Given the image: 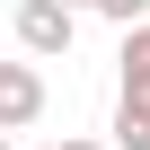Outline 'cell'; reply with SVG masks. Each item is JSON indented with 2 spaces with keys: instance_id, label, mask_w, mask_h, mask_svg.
Here are the masks:
<instances>
[{
  "instance_id": "cell-1",
  "label": "cell",
  "mask_w": 150,
  "mask_h": 150,
  "mask_svg": "<svg viewBox=\"0 0 150 150\" xmlns=\"http://www.w3.org/2000/svg\"><path fill=\"white\" fill-rule=\"evenodd\" d=\"M115 141L150 150V27L124 35V97H115Z\"/></svg>"
},
{
  "instance_id": "cell-2",
  "label": "cell",
  "mask_w": 150,
  "mask_h": 150,
  "mask_svg": "<svg viewBox=\"0 0 150 150\" xmlns=\"http://www.w3.org/2000/svg\"><path fill=\"white\" fill-rule=\"evenodd\" d=\"M71 35H80V9H62V0H18V44L35 62L71 53Z\"/></svg>"
},
{
  "instance_id": "cell-3",
  "label": "cell",
  "mask_w": 150,
  "mask_h": 150,
  "mask_svg": "<svg viewBox=\"0 0 150 150\" xmlns=\"http://www.w3.org/2000/svg\"><path fill=\"white\" fill-rule=\"evenodd\" d=\"M44 115V71L35 62H0V132H27Z\"/></svg>"
},
{
  "instance_id": "cell-4",
  "label": "cell",
  "mask_w": 150,
  "mask_h": 150,
  "mask_svg": "<svg viewBox=\"0 0 150 150\" xmlns=\"http://www.w3.org/2000/svg\"><path fill=\"white\" fill-rule=\"evenodd\" d=\"M97 18H115V27H124V35H132V27H141V18H150V0H97Z\"/></svg>"
},
{
  "instance_id": "cell-5",
  "label": "cell",
  "mask_w": 150,
  "mask_h": 150,
  "mask_svg": "<svg viewBox=\"0 0 150 150\" xmlns=\"http://www.w3.org/2000/svg\"><path fill=\"white\" fill-rule=\"evenodd\" d=\"M53 150H106V141H53Z\"/></svg>"
},
{
  "instance_id": "cell-6",
  "label": "cell",
  "mask_w": 150,
  "mask_h": 150,
  "mask_svg": "<svg viewBox=\"0 0 150 150\" xmlns=\"http://www.w3.org/2000/svg\"><path fill=\"white\" fill-rule=\"evenodd\" d=\"M62 9H97V0H62Z\"/></svg>"
},
{
  "instance_id": "cell-7",
  "label": "cell",
  "mask_w": 150,
  "mask_h": 150,
  "mask_svg": "<svg viewBox=\"0 0 150 150\" xmlns=\"http://www.w3.org/2000/svg\"><path fill=\"white\" fill-rule=\"evenodd\" d=\"M0 150H18V141H9V132H0Z\"/></svg>"
}]
</instances>
